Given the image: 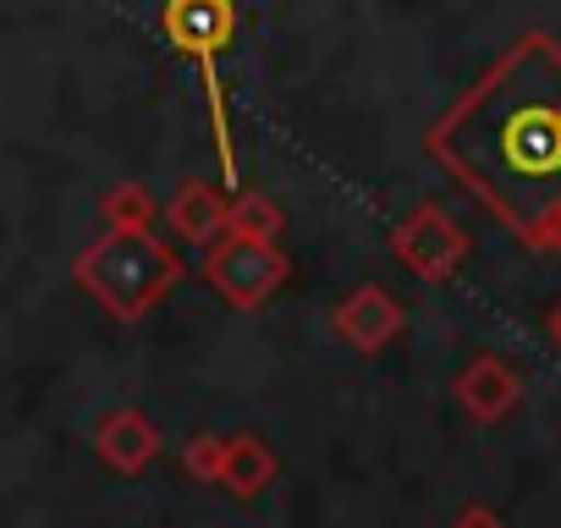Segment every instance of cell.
<instances>
[{
    "label": "cell",
    "instance_id": "13",
    "mask_svg": "<svg viewBox=\"0 0 561 528\" xmlns=\"http://www.w3.org/2000/svg\"><path fill=\"white\" fill-rule=\"evenodd\" d=\"M220 462H226V435H215V429H198L182 446V473L193 484H220Z\"/></svg>",
    "mask_w": 561,
    "mask_h": 528
},
{
    "label": "cell",
    "instance_id": "10",
    "mask_svg": "<svg viewBox=\"0 0 561 528\" xmlns=\"http://www.w3.org/2000/svg\"><path fill=\"white\" fill-rule=\"evenodd\" d=\"M280 473V457L259 435H226V462H220V490L237 501H259Z\"/></svg>",
    "mask_w": 561,
    "mask_h": 528
},
{
    "label": "cell",
    "instance_id": "8",
    "mask_svg": "<svg viewBox=\"0 0 561 528\" xmlns=\"http://www.w3.org/2000/svg\"><path fill=\"white\" fill-rule=\"evenodd\" d=\"M165 220H171V231H176L187 248H209V242L226 231V193H220L215 182H204V176H187V182L171 193Z\"/></svg>",
    "mask_w": 561,
    "mask_h": 528
},
{
    "label": "cell",
    "instance_id": "5",
    "mask_svg": "<svg viewBox=\"0 0 561 528\" xmlns=\"http://www.w3.org/2000/svg\"><path fill=\"white\" fill-rule=\"evenodd\" d=\"M391 253L408 264L419 282H446L462 264V253H468V237L440 204H413L391 226Z\"/></svg>",
    "mask_w": 561,
    "mask_h": 528
},
{
    "label": "cell",
    "instance_id": "14",
    "mask_svg": "<svg viewBox=\"0 0 561 528\" xmlns=\"http://www.w3.org/2000/svg\"><path fill=\"white\" fill-rule=\"evenodd\" d=\"M451 528H506V523H501V517H495L490 506H462Z\"/></svg>",
    "mask_w": 561,
    "mask_h": 528
},
{
    "label": "cell",
    "instance_id": "2",
    "mask_svg": "<svg viewBox=\"0 0 561 528\" xmlns=\"http://www.w3.org/2000/svg\"><path fill=\"white\" fill-rule=\"evenodd\" d=\"M182 276H187L182 253L154 231H100L72 259V282L122 325H138L144 314H154V303Z\"/></svg>",
    "mask_w": 561,
    "mask_h": 528
},
{
    "label": "cell",
    "instance_id": "11",
    "mask_svg": "<svg viewBox=\"0 0 561 528\" xmlns=\"http://www.w3.org/2000/svg\"><path fill=\"white\" fill-rule=\"evenodd\" d=\"M287 231V209L259 187H237L226 198V237H248V242H275Z\"/></svg>",
    "mask_w": 561,
    "mask_h": 528
},
{
    "label": "cell",
    "instance_id": "3",
    "mask_svg": "<svg viewBox=\"0 0 561 528\" xmlns=\"http://www.w3.org/2000/svg\"><path fill=\"white\" fill-rule=\"evenodd\" d=\"M160 28L171 39L176 56H187L198 67L204 83V105H209V138L220 154V176L231 187H242L237 176V138H231V111H226V83H220V56L237 39V0H165L160 7Z\"/></svg>",
    "mask_w": 561,
    "mask_h": 528
},
{
    "label": "cell",
    "instance_id": "6",
    "mask_svg": "<svg viewBox=\"0 0 561 528\" xmlns=\"http://www.w3.org/2000/svg\"><path fill=\"white\" fill-rule=\"evenodd\" d=\"M402 325H408V309L380 287V282H364V287H353L336 309H331V331L358 353V358H375V353H386L397 336H402Z\"/></svg>",
    "mask_w": 561,
    "mask_h": 528
},
{
    "label": "cell",
    "instance_id": "9",
    "mask_svg": "<svg viewBox=\"0 0 561 528\" xmlns=\"http://www.w3.org/2000/svg\"><path fill=\"white\" fill-rule=\"evenodd\" d=\"M457 402H462L468 418L495 424V418H506L512 402H517V375H512L501 358L484 353V358H473V364L457 375Z\"/></svg>",
    "mask_w": 561,
    "mask_h": 528
},
{
    "label": "cell",
    "instance_id": "12",
    "mask_svg": "<svg viewBox=\"0 0 561 528\" xmlns=\"http://www.w3.org/2000/svg\"><path fill=\"white\" fill-rule=\"evenodd\" d=\"M154 215H160V204L144 182H116V187L100 193L105 231H154Z\"/></svg>",
    "mask_w": 561,
    "mask_h": 528
},
{
    "label": "cell",
    "instance_id": "15",
    "mask_svg": "<svg viewBox=\"0 0 561 528\" xmlns=\"http://www.w3.org/2000/svg\"><path fill=\"white\" fill-rule=\"evenodd\" d=\"M550 331H556V336H561V309H556V314H550Z\"/></svg>",
    "mask_w": 561,
    "mask_h": 528
},
{
    "label": "cell",
    "instance_id": "4",
    "mask_svg": "<svg viewBox=\"0 0 561 528\" xmlns=\"http://www.w3.org/2000/svg\"><path fill=\"white\" fill-rule=\"evenodd\" d=\"M193 276H198L226 309L259 314L280 287H287L293 264H287V253H280L275 242H248V237H226V231H220V237L204 248V259L193 264Z\"/></svg>",
    "mask_w": 561,
    "mask_h": 528
},
{
    "label": "cell",
    "instance_id": "7",
    "mask_svg": "<svg viewBox=\"0 0 561 528\" xmlns=\"http://www.w3.org/2000/svg\"><path fill=\"white\" fill-rule=\"evenodd\" d=\"M94 451H100L105 468L138 479V473L154 468V457L165 451V435H160V424H154L144 408L127 402V408H111V413L94 424Z\"/></svg>",
    "mask_w": 561,
    "mask_h": 528
},
{
    "label": "cell",
    "instance_id": "1",
    "mask_svg": "<svg viewBox=\"0 0 561 528\" xmlns=\"http://www.w3.org/2000/svg\"><path fill=\"white\" fill-rule=\"evenodd\" d=\"M424 149L517 242L561 248V45L523 34L424 133Z\"/></svg>",
    "mask_w": 561,
    "mask_h": 528
}]
</instances>
